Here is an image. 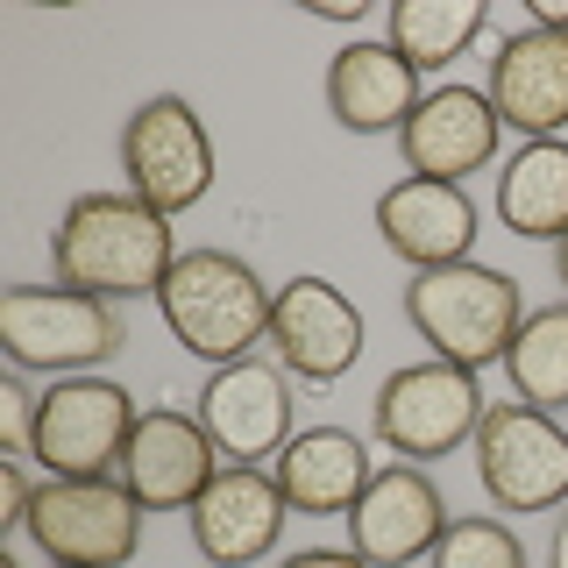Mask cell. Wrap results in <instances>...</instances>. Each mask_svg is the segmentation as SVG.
<instances>
[{
    "label": "cell",
    "mask_w": 568,
    "mask_h": 568,
    "mask_svg": "<svg viewBox=\"0 0 568 568\" xmlns=\"http://www.w3.org/2000/svg\"><path fill=\"white\" fill-rule=\"evenodd\" d=\"M185 248L171 242V221L156 206H142L135 192H79L64 206L58 235H50V263L58 284L93 292L106 306L121 298H156V284L171 277V263Z\"/></svg>",
    "instance_id": "obj_1"
},
{
    "label": "cell",
    "mask_w": 568,
    "mask_h": 568,
    "mask_svg": "<svg viewBox=\"0 0 568 568\" xmlns=\"http://www.w3.org/2000/svg\"><path fill=\"white\" fill-rule=\"evenodd\" d=\"M271 306L277 292L227 248H185L171 263V277L156 284V313H164L171 342L213 369L242 363L256 342H271Z\"/></svg>",
    "instance_id": "obj_2"
},
{
    "label": "cell",
    "mask_w": 568,
    "mask_h": 568,
    "mask_svg": "<svg viewBox=\"0 0 568 568\" xmlns=\"http://www.w3.org/2000/svg\"><path fill=\"white\" fill-rule=\"evenodd\" d=\"M0 348L14 369H43V377H93L129 348V320L93 292L71 284H8L0 292Z\"/></svg>",
    "instance_id": "obj_3"
},
{
    "label": "cell",
    "mask_w": 568,
    "mask_h": 568,
    "mask_svg": "<svg viewBox=\"0 0 568 568\" xmlns=\"http://www.w3.org/2000/svg\"><path fill=\"white\" fill-rule=\"evenodd\" d=\"M405 320L440 363L484 369V363H505L511 334L526 320V298H519V277L490 271V263H448V271H413Z\"/></svg>",
    "instance_id": "obj_4"
},
{
    "label": "cell",
    "mask_w": 568,
    "mask_h": 568,
    "mask_svg": "<svg viewBox=\"0 0 568 568\" xmlns=\"http://www.w3.org/2000/svg\"><path fill=\"white\" fill-rule=\"evenodd\" d=\"M484 384L476 369L462 363H413V369H390L377 384V405H369V434L384 440L398 462H440L455 448H469L476 426H484Z\"/></svg>",
    "instance_id": "obj_5"
},
{
    "label": "cell",
    "mask_w": 568,
    "mask_h": 568,
    "mask_svg": "<svg viewBox=\"0 0 568 568\" xmlns=\"http://www.w3.org/2000/svg\"><path fill=\"white\" fill-rule=\"evenodd\" d=\"M135 398L114 377H58L36 398V440L29 462H43V476L64 484H93V476H121L135 434Z\"/></svg>",
    "instance_id": "obj_6"
},
{
    "label": "cell",
    "mask_w": 568,
    "mask_h": 568,
    "mask_svg": "<svg viewBox=\"0 0 568 568\" xmlns=\"http://www.w3.org/2000/svg\"><path fill=\"white\" fill-rule=\"evenodd\" d=\"M142 519L150 511L129 497L121 476H93V484H36L29 505V540L50 555V568H129L142 547Z\"/></svg>",
    "instance_id": "obj_7"
},
{
    "label": "cell",
    "mask_w": 568,
    "mask_h": 568,
    "mask_svg": "<svg viewBox=\"0 0 568 568\" xmlns=\"http://www.w3.org/2000/svg\"><path fill=\"white\" fill-rule=\"evenodd\" d=\"M476 476L497 511H561L568 505V426L540 405H490L476 426Z\"/></svg>",
    "instance_id": "obj_8"
},
{
    "label": "cell",
    "mask_w": 568,
    "mask_h": 568,
    "mask_svg": "<svg viewBox=\"0 0 568 568\" xmlns=\"http://www.w3.org/2000/svg\"><path fill=\"white\" fill-rule=\"evenodd\" d=\"M121 171L142 206H156L164 221L192 213L213 192V135L192 114V100L156 93L121 121Z\"/></svg>",
    "instance_id": "obj_9"
},
{
    "label": "cell",
    "mask_w": 568,
    "mask_h": 568,
    "mask_svg": "<svg viewBox=\"0 0 568 568\" xmlns=\"http://www.w3.org/2000/svg\"><path fill=\"white\" fill-rule=\"evenodd\" d=\"M292 369L263 355H242L200 384V426L213 434L221 462H256V469L277 462L292 448Z\"/></svg>",
    "instance_id": "obj_10"
},
{
    "label": "cell",
    "mask_w": 568,
    "mask_h": 568,
    "mask_svg": "<svg viewBox=\"0 0 568 568\" xmlns=\"http://www.w3.org/2000/svg\"><path fill=\"white\" fill-rule=\"evenodd\" d=\"M440 532H448V505L419 462H384L348 511V547L369 568H413L440 547Z\"/></svg>",
    "instance_id": "obj_11"
},
{
    "label": "cell",
    "mask_w": 568,
    "mask_h": 568,
    "mask_svg": "<svg viewBox=\"0 0 568 568\" xmlns=\"http://www.w3.org/2000/svg\"><path fill=\"white\" fill-rule=\"evenodd\" d=\"M490 106L511 135L555 142L568 129V22H526L490 58Z\"/></svg>",
    "instance_id": "obj_12"
},
{
    "label": "cell",
    "mask_w": 568,
    "mask_h": 568,
    "mask_svg": "<svg viewBox=\"0 0 568 568\" xmlns=\"http://www.w3.org/2000/svg\"><path fill=\"white\" fill-rule=\"evenodd\" d=\"M284 519H292V505H284L277 476L256 469V462H221V476H213V484L200 490V505L185 511L192 547H200L213 568L263 561L284 540Z\"/></svg>",
    "instance_id": "obj_13"
},
{
    "label": "cell",
    "mask_w": 568,
    "mask_h": 568,
    "mask_svg": "<svg viewBox=\"0 0 568 568\" xmlns=\"http://www.w3.org/2000/svg\"><path fill=\"white\" fill-rule=\"evenodd\" d=\"M221 476V448L200 426V413H171V405H150L129 434V455H121V484L142 511H192L200 490Z\"/></svg>",
    "instance_id": "obj_14"
},
{
    "label": "cell",
    "mask_w": 568,
    "mask_h": 568,
    "mask_svg": "<svg viewBox=\"0 0 568 568\" xmlns=\"http://www.w3.org/2000/svg\"><path fill=\"white\" fill-rule=\"evenodd\" d=\"M271 348L292 377L334 384L363 363V313H355V298L342 284L292 277V284H277V306H271Z\"/></svg>",
    "instance_id": "obj_15"
},
{
    "label": "cell",
    "mask_w": 568,
    "mask_h": 568,
    "mask_svg": "<svg viewBox=\"0 0 568 568\" xmlns=\"http://www.w3.org/2000/svg\"><path fill=\"white\" fill-rule=\"evenodd\" d=\"M497 142H505V121H497L490 93H476V85H434L419 100V114L398 129L405 171L440 178V185H462L469 171H490Z\"/></svg>",
    "instance_id": "obj_16"
},
{
    "label": "cell",
    "mask_w": 568,
    "mask_h": 568,
    "mask_svg": "<svg viewBox=\"0 0 568 568\" xmlns=\"http://www.w3.org/2000/svg\"><path fill=\"white\" fill-rule=\"evenodd\" d=\"M377 235L413 271H448V263H469L476 248V200L462 185L405 171L398 185L377 192Z\"/></svg>",
    "instance_id": "obj_17"
},
{
    "label": "cell",
    "mask_w": 568,
    "mask_h": 568,
    "mask_svg": "<svg viewBox=\"0 0 568 568\" xmlns=\"http://www.w3.org/2000/svg\"><path fill=\"white\" fill-rule=\"evenodd\" d=\"M419 71L390 43H348L327 64V114L348 135H398L419 114Z\"/></svg>",
    "instance_id": "obj_18"
},
{
    "label": "cell",
    "mask_w": 568,
    "mask_h": 568,
    "mask_svg": "<svg viewBox=\"0 0 568 568\" xmlns=\"http://www.w3.org/2000/svg\"><path fill=\"white\" fill-rule=\"evenodd\" d=\"M284 505H292V519H342L355 511V497L369 490V455L363 440L342 434V426H306V434H292V448L271 462Z\"/></svg>",
    "instance_id": "obj_19"
},
{
    "label": "cell",
    "mask_w": 568,
    "mask_h": 568,
    "mask_svg": "<svg viewBox=\"0 0 568 568\" xmlns=\"http://www.w3.org/2000/svg\"><path fill=\"white\" fill-rule=\"evenodd\" d=\"M497 221L526 242H561L568 235V142H526L497 171Z\"/></svg>",
    "instance_id": "obj_20"
},
{
    "label": "cell",
    "mask_w": 568,
    "mask_h": 568,
    "mask_svg": "<svg viewBox=\"0 0 568 568\" xmlns=\"http://www.w3.org/2000/svg\"><path fill=\"white\" fill-rule=\"evenodd\" d=\"M384 29H390L384 43L426 79V71L455 64L462 50L490 29V8H484V0H390V22Z\"/></svg>",
    "instance_id": "obj_21"
},
{
    "label": "cell",
    "mask_w": 568,
    "mask_h": 568,
    "mask_svg": "<svg viewBox=\"0 0 568 568\" xmlns=\"http://www.w3.org/2000/svg\"><path fill=\"white\" fill-rule=\"evenodd\" d=\"M505 377H511V398L519 405L568 413V298L519 320V334L505 348Z\"/></svg>",
    "instance_id": "obj_22"
},
{
    "label": "cell",
    "mask_w": 568,
    "mask_h": 568,
    "mask_svg": "<svg viewBox=\"0 0 568 568\" xmlns=\"http://www.w3.org/2000/svg\"><path fill=\"white\" fill-rule=\"evenodd\" d=\"M426 568H526V540L505 519H448Z\"/></svg>",
    "instance_id": "obj_23"
},
{
    "label": "cell",
    "mask_w": 568,
    "mask_h": 568,
    "mask_svg": "<svg viewBox=\"0 0 568 568\" xmlns=\"http://www.w3.org/2000/svg\"><path fill=\"white\" fill-rule=\"evenodd\" d=\"M0 419H8V455L29 462V440H36V390L22 377L0 384Z\"/></svg>",
    "instance_id": "obj_24"
},
{
    "label": "cell",
    "mask_w": 568,
    "mask_h": 568,
    "mask_svg": "<svg viewBox=\"0 0 568 568\" xmlns=\"http://www.w3.org/2000/svg\"><path fill=\"white\" fill-rule=\"evenodd\" d=\"M29 505H36V484L14 455H0V532H22L29 526Z\"/></svg>",
    "instance_id": "obj_25"
},
{
    "label": "cell",
    "mask_w": 568,
    "mask_h": 568,
    "mask_svg": "<svg viewBox=\"0 0 568 568\" xmlns=\"http://www.w3.org/2000/svg\"><path fill=\"white\" fill-rule=\"evenodd\" d=\"M277 568H369L355 547H298V555H284Z\"/></svg>",
    "instance_id": "obj_26"
},
{
    "label": "cell",
    "mask_w": 568,
    "mask_h": 568,
    "mask_svg": "<svg viewBox=\"0 0 568 568\" xmlns=\"http://www.w3.org/2000/svg\"><path fill=\"white\" fill-rule=\"evenodd\" d=\"M547 568H568V505H561V519H555V540H547Z\"/></svg>",
    "instance_id": "obj_27"
},
{
    "label": "cell",
    "mask_w": 568,
    "mask_h": 568,
    "mask_svg": "<svg viewBox=\"0 0 568 568\" xmlns=\"http://www.w3.org/2000/svg\"><path fill=\"white\" fill-rule=\"evenodd\" d=\"M555 277H561V284H568V235H561V242H555Z\"/></svg>",
    "instance_id": "obj_28"
},
{
    "label": "cell",
    "mask_w": 568,
    "mask_h": 568,
    "mask_svg": "<svg viewBox=\"0 0 568 568\" xmlns=\"http://www.w3.org/2000/svg\"><path fill=\"white\" fill-rule=\"evenodd\" d=\"M0 568H22V561H14V555H0Z\"/></svg>",
    "instance_id": "obj_29"
}]
</instances>
